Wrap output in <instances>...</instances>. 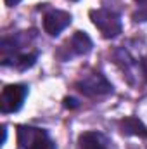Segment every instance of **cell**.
<instances>
[{
	"label": "cell",
	"mask_w": 147,
	"mask_h": 149,
	"mask_svg": "<svg viewBox=\"0 0 147 149\" xmlns=\"http://www.w3.org/2000/svg\"><path fill=\"white\" fill-rule=\"evenodd\" d=\"M47 137V132L42 128H35V127H26V125H19L17 127V144L21 148L31 149L37 144L40 139Z\"/></svg>",
	"instance_id": "cell-5"
},
{
	"label": "cell",
	"mask_w": 147,
	"mask_h": 149,
	"mask_svg": "<svg viewBox=\"0 0 147 149\" xmlns=\"http://www.w3.org/2000/svg\"><path fill=\"white\" fill-rule=\"evenodd\" d=\"M69 45H71L74 54H80V56L88 54L92 50V40L85 31H76L69 40Z\"/></svg>",
	"instance_id": "cell-8"
},
{
	"label": "cell",
	"mask_w": 147,
	"mask_h": 149,
	"mask_svg": "<svg viewBox=\"0 0 147 149\" xmlns=\"http://www.w3.org/2000/svg\"><path fill=\"white\" fill-rule=\"evenodd\" d=\"M142 71H144V76H146V80H147V56L142 59Z\"/></svg>",
	"instance_id": "cell-12"
},
{
	"label": "cell",
	"mask_w": 147,
	"mask_h": 149,
	"mask_svg": "<svg viewBox=\"0 0 147 149\" xmlns=\"http://www.w3.org/2000/svg\"><path fill=\"white\" fill-rule=\"evenodd\" d=\"M119 127H121V132L126 135H139V137L147 139V127L135 116H128V118L121 120Z\"/></svg>",
	"instance_id": "cell-6"
},
{
	"label": "cell",
	"mask_w": 147,
	"mask_h": 149,
	"mask_svg": "<svg viewBox=\"0 0 147 149\" xmlns=\"http://www.w3.org/2000/svg\"><path fill=\"white\" fill-rule=\"evenodd\" d=\"M76 87L85 95H104V94H109L111 90H112L111 83L99 73L85 76L81 81L76 83Z\"/></svg>",
	"instance_id": "cell-3"
},
{
	"label": "cell",
	"mask_w": 147,
	"mask_h": 149,
	"mask_svg": "<svg viewBox=\"0 0 147 149\" xmlns=\"http://www.w3.org/2000/svg\"><path fill=\"white\" fill-rule=\"evenodd\" d=\"M69 24H71V14L64 10H50L43 17V30L50 37H57Z\"/></svg>",
	"instance_id": "cell-4"
},
{
	"label": "cell",
	"mask_w": 147,
	"mask_h": 149,
	"mask_svg": "<svg viewBox=\"0 0 147 149\" xmlns=\"http://www.w3.org/2000/svg\"><path fill=\"white\" fill-rule=\"evenodd\" d=\"M133 2H135V5L139 9V12L133 14L135 21H146L147 19V0H133Z\"/></svg>",
	"instance_id": "cell-10"
},
{
	"label": "cell",
	"mask_w": 147,
	"mask_h": 149,
	"mask_svg": "<svg viewBox=\"0 0 147 149\" xmlns=\"http://www.w3.org/2000/svg\"><path fill=\"white\" fill-rule=\"evenodd\" d=\"M80 149H107L106 148V141L101 134L97 132H85L80 135L78 139Z\"/></svg>",
	"instance_id": "cell-7"
},
{
	"label": "cell",
	"mask_w": 147,
	"mask_h": 149,
	"mask_svg": "<svg viewBox=\"0 0 147 149\" xmlns=\"http://www.w3.org/2000/svg\"><path fill=\"white\" fill-rule=\"evenodd\" d=\"M5 2V5H9V7H14V5H17L21 0H3Z\"/></svg>",
	"instance_id": "cell-14"
},
{
	"label": "cell",
	"mask_w": 147,
	"mask_h": 149,
	"mask_svg": "<svg viewBox=\"0 0 147 149\" xmlns=\"http://www.w3.org/2000/svg\"><path fill=\"white\" fill-rule=\"evenodd\" d=\"M31 149H55V144H54L49 137H43V139H40Z\"/></svg>",
	"instance_id": "cell-11"
},
{
	"label": "cell",
	"mask_w": 147,
	"mask_h": 149,
	"mask_svg": "<svg viewBox=\"0 0 147 149\" xmlns=\"http://www.w3.org/2000/svg\"><path fill=\"white\" fill-rule=\"evenodd\" d=\"M90 19H92L94 26L102 33L104 38H114L121 33V19L112 10L94 9V10H90Z\"/></svg>",
	"instance_id": "cell-1"
},
{
	"label": "cell",
	"mask_w": 147,
	"mask_h": 149,
	"mask_svg": "<svg viewBox=\"0 0 147 149\" xmlns=\"http://www.w3.org/2000/svg\"><path fill=\"white\" fill-rule=\"evenodd\" d=\"M35 61H37V54H23L17 57L16 64L19 70H26V68H31L35 64Z\"/></svg>",
	"instance_id": "cell-9"
},
{
	"label": "cell",
	"mask_w": 147,
	"mask_h": 149,
	"mask_svg": "<svg viewBox=\"0 0 147 149\" xmlns=\"http://www.w3.org/2000/svg\"><path fill=\"white\" fill-rule=\"evenodd\" d=\"M64 102H66V108H74L76 106V101L74 99H66Z\"/></svg>",
	"instance_id": "cell-13"
},
{
	"label": "cell",
	"mask_w": 147,
	"mask_h": 149,
	"mask_svg": "<svg viewBox=\"0 0 147 149\" xmlns=\"http://www.w3.org/2000/svg\"><path fill=\"white\" fill-rule=\"evenodd\" d=\"M26 95H28V88L24 85H21V83L7 85L0 95V111L5 113V114L19 111Z\"/></svg>",
	"instance_id": "cell-2"
}]
</instances>
